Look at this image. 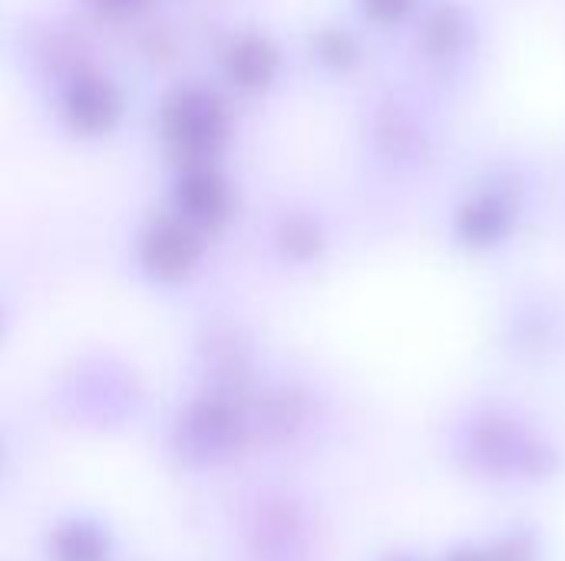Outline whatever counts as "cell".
Returning <instances> with one entry per match:
<instances>
[{"instance_id": "7", "label": "cell", "mask_w": 565, "mask_h": 561, "mask_svg": "<svg viewBox=\"0 0 565 561\" xmlns=\"http://www.w3.org/2000/svg\"><path fill=\"white\" fill-rule=\"evenodd\" d=\"M381 561H420L417 555H411V552H391V555H384Z\"/></svg>"}, {"instance_id": "5", "label": "cell", "mask_w": 565, "mask_h": 561, "mask_svg": "<svg viewBox=\"0 0 565 561\" xmlns=\"http://www.w3.org/2000/svg\"><path fill=\"white\" fill-rule=\"evenodd\" d=\"M483 561H543V536L533 526H510L480 542Z\"/></svg>"}, {"instance_id": "1", "label": "cell", "mask_w": 565, "mask_h": 561, "mask_svg": "<svg viewBox=\"0 0 565 561\" xmlns=\"http://www.w3.org/2000/svg\"><path fill=\"white\" fill-rule=\"evenodd\" d=\"M457 460L470 476L500 486H540L563 470L546 436L500 413H483L463 427Z\"/></svg>"}, {"instance_id": "6", "label": "cell", "mask_w": 565, "mask_h": 561, "mask_svg": "<svg viewBox=\"0 0 565 561\" xmlns=\"http://www.w3.org/2000/svg\"><path fill=\"white\" fill-rule=\"evenodd\" d=\"M440 561H483V552H480V542H467V546H457L454 552H447Z\"/></svg>"}, {"instance_id": "4", "label": "cell", "mask_w": 565, "mask_h": 561, "mask_svg": "<svg viewBox=\"0 0 565 561\" xmlns=\"http://www.w3.org/2000/svg\"><path fill=\"white\" fill-rule=\"evenodd\" d=\"M43 549L50 561H116V536L103 516L73 509L50 522Z\"/></svg>"}, {"instance_id": "3", "label": "cell", "mask_w": 565, "mask_h": 561, "mask_svg": "<svg viewBox=\"0 0 565 561\" xmlns=\"http://www.w3.org/2000/svg\"><path fill=\"white\" fill-rule=\"evenodd\" d=\"M248 436L245 417L218 400L205 397L195 400L189 410H182L175 430H172V450L185 470H215L228 463Z\"/></svg>"}, {"instance_id": "2", "label": "cell", "mask_w": 565, "mask_h": 561, "mask_svg": "<svg viewBox=\"0 0 565 561\" xmlns=\"http://www.w3.org/2000/svg\"><path fill=\"white\" fill-rule=\"evenodd\" d=\"M238 536L258 561H298L315 539V513L288 489H265L238 513Z\"/></svg>"}]
</instances>
